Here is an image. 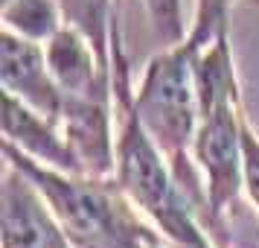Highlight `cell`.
Segmentation results:
<instances>
[{
    "label": "cell",
    "mask_w": 259,
    "mask_h": 248,
    "mask_svg": "<svg viewBox=\"0 0 259 248\" xmlns=\"http://www.w3.org/2000/svg\"><path fill=\"white\" fill-rule=\"evenodd\" d=\"M169 248H224V245H219L210 234H204L198 239H189V242H169Z\"/></svg>",
    "instance_id": "12"
},
{
    "label": "cell",
    "mask_w": 259,
    "mask_h": 248,
    "mask_svg": "<svg viewBox=\"0 0 259 248\" xmlns=\"http://www.w3.org/2000/svg\"><path fill=\"white\" fill-rule=\"evenodd\" d=\"M236 3L239 0H195V15L187 32L189 47H207L219 36L230 32V12Z\"/></svg>",
    "instance_id": "9"
},
{
    "label": "cell",
    "mask_w": 259,
    "mask_h": 248,
    "mask_svg": "<svg viewBox=\"0 0 259 248\" xmlns=\"http://www.w3.org/2000/svg\"><path fill=\"white\" fill-rule=\"evenodd\" d=\"M0 85L3 94L38 108L41 114H61V91L50 70L47 47L12 29L0 32Z\"/></svg>",
    "instance_id": "5"
},
{
    "label": "cell",
    "mask_w": 259,
    "mask_h": 248,
    "mask_svg": "<svg viewBox=\"0 0 259 248\" xmlns=\"http://www.w3.org/2000/svg\"><path fill=\"white\" fill-rule=\"evenodd\" d=\"M3 161L41 190L76 248H169L166 236L134 207L114 175L50 169L12 146H3Z\"/></svg>",
    "instance_id": "1"
},
{
    "label": "cell",
    "mask_w": 259,
    "mask_h": 248,
    "mask_svg": "<svg viewBox=\"0 0 259 248\" xmlns=\"http://www.w3.org/2000/svg\"><path fill=\"white\" fill-rule=\"evenodd\" d=\"M245 199L259 216V131L245 120Z\"/></svg>",
    "instance_id": "11"
},
{
    "label": "cell",
    "mask_w": 259,
    "mask_h": 248,
    "mask_svg": "<svg viewBox=\"0 0 259 248\" xmlns=\"http://www.w3.org/2000/svg\"><path fill=\"white\" fill-rule=\"evenodd\" d=\"M0 239L3 248H76L41 190L9 161L0 178Z\"/></svg>",
    "instance_id": "4"
},
{
    "label": "cell",
    "mask_w": 259,
    "mask_h": 248,
    "mask_svg": "<svg viewBox=\"0 0 259 248\" xmlns=\"http://www.w3.org/2000/svg\"><path fill=\"white\" fill-rule=\"evenodd\" d=\"M143 12L149 18L152 36L160 47L184 41L189 32L187 15H184V0H140Z\"/></svg>",
    "instance_id": "10"
},
{
    "label": "cell",
    "mask_w": 259,
    "mask_h": 248,
    "mask_svg": "<svg viewBox=\"0 0 259 248\" xmlns=\"http://www.w3.org/2000/svg\"><path fill=\"white\" fill-rule=\"evenodd\" d=\"M0 21L3 29H12L38 44H47L56 32L67 26L59 0H3Z\"/></svg>",
    "instance_id": "7"
},
{
    "label": "cell",
    "mask_w": 259,
    "mask_h": 248,
    "mask_svg": "<svg viewBox=\"0 0 259 248\" xmlns=\"http://www.w3.org/2000/svg\"><path fill=\"white\" fill-rule=\"evenodd\" d=\"M67 24L91 38L102 59L111 61V36L114 24L119 21L117 0H59Z\"/></svg>",
    "instance_id": "8"
},
{
    "label": "cell",
    "mask_w": 259,
    "mask_h": 248,
    "mask_svg": "<svg viewBox=\"0 0 259 248\" xmlns=\"http://www.w3.org/2000/svg\"><path fill=\"white\" fill-rule=\"evenodd\" d=\"M3 146H12L26 158L61 172H82L59 117L41 114L15 96L3 94ZM84 175V172H82Z\"/></svg>",
    "instance_id": "6"
},
{
    "label": "cell",
    "mask_w": 259,
    "mask_h": 248,
    "mask_svg": "<svg viewBox=\"0 0 259 248\" xmlns=\"http://www.w3.org/2000/svg\"><path fill=\"white\" fill-rule=\"evenodd\" d=\"M134 108L143 129L169 158L181 187L198 204L201 216H207L204 187L192 164V137L198 129L201 108L195 88V50L189 47L187 38L160 47L143 64L140 79L134 82Z\"/></svg>",
    "instance_id": "2"
},
{
    "label": "cell",
    "mask_w": 259,
    "mask_h": 248,
    "mask_svg": "<svg viewBox=\"0 0 259 248\" xmlns=\"http://www.w3.org/2000/svg\"><path fill=\"white\" fill-rule=\"evenodd\" d=\"M198 129L192 137V164L207 201V234L227 248V219L245 196V102L239 88L198 91Z\"/></svg>",
    "instance_id": "3"
}]
</instances>
